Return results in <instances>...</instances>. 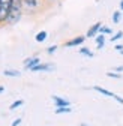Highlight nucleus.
Wrapping results in <instances>:
<instances>
[{
  "mask_svg": "<svg viewBox=\"0 0 123 126\" xmlns=\"http://www.w3.org/2000/svg\"><path fill=\"white\" fill-rule=\"evenodd\" d=\"M23 15H24V11H23V6H21V2L20 0H12V6H11V11H9V17H8L6 24L14 26V24L20 23Z\"/></svg>",
  "mask_w": 123,
  "mask_h": 126,
  "instance_id": "obj_1",
  "label": "nucleus"
},
{
  "mask_svg": "<svg viewBox=\"0 0 123 126\" xmlns=\"http://www.w3.org/2000/svg\"><path fill=\"white\" fill-rule=\"evenodd\" d=\"M20 2H21L24 14L33 15V14H38V12L42 11L45 0H20Z\"/></svg>",
  "mask_w": 123,
  "mask_h": 126,
  "instance_id": "obj_2",
  "label": "nucleus"
},
{
  "mask_svg": "<svg viewBox=\"0 0 123 126\" xmlns=\"http://www.w3.org/2000/svg\"><path fill=\"white\" fill-rule=\"evenodd\" d=\"M11 6H12V0H0V26L6 24Z\"/></svg>",
  "mask_w": 123,
  "mask_h": 126,
  "instance_id": "obj_3",
  "label": "nucleus"
},
{
  "mask_svg": "<svg viewBox=\"0 0 123 126\" xmlns=\"http://www.w3.org/2000/svg\"><path fill=\"white\" fill-rule=\"evenodd\" d=\"M93 90L98 92V93H101V94H104V96H107V98H111V99L117 101L119 104L123 105V98L119 96V94H116V93H113V92H110V90H107V89H104V87H101V86H93Z\"/></svg>",
  "mask_w": 123,
  "mask_h": 126,
  "instance_id": "obj_4",
  "label": "nucleus"
},
{
  "mask_svg": "<svg viewBox=\"0 0 123 126\" xmlns=\"http://www.w3.org/2000/svg\"><path fill=\"white\" fill-rule=\"evenodd\" d=\"M54 69H56V65H53V63H39V65L33 66L30 71L32 72H51Z\"/></svg>",
  "mask_w": 123,
  "mask_h": 126,
  "instance_id": "obj_5",
  "label": "nucleus"
},
{
  "mask_svg": "<svg viewBox=\"0 0 123 126\" xmlns=\"http://www.w3.org/2000/svg\"><path fill=\"white\" fill-rule=\"evenodd\" d=\"M84 41H86V36L80 35V36H75V38L69 39L68 42H65V47H68V48H72V47H80V45L84 44Z\"/></svg>",
  "mask_w": 123,
  "mask_h": 126,
  "instance_id": "obj_6",
  "label": "nucleus"
},
{
  "mask_svg": "<svg viewBox=\"0 0 123 126\" xmlns=\"http://www.w3.org/2000/svg\"><path fill=\"white\" fill-rule=\"evenodd\" d=\"M101 26H102V23H95L92 27H89V30H87V33H86V38H96L98 35H99V29H101Z\"/></svg>",
  "mask_w": 123,
  "mask_h": 126,
  "instance_id": "obj_7",
  "label": "nucleus"
},
{
  "mask_svg": "<svg viewBox=\"0 0 123 126\" xmlns=\"http://www.w3.org/2000/svg\"><path fill=\"white\" fill-rule=\"evenodd\" d=\"M51 99H53V102H54L56 108H59V107H71V102H69L68 99L62 98V96H57V94H53Z\"/></svg>",
  "mask_w": 123,
  "mask_h": 126,
  "instance_id": "obj_8",
  "label": "nucleus"
},
{
  "mask_svg": "<svg viewBox=\"0 0 123 126\" xmlns=\"http://www.w3.org/2000/svg\"><path fill=\"white\" fill-rule=\"evenodd\" d=\"M39 63H41V59H39V57H29V59L24 60V69L30 71L33 66L39 65Z\"/></svg>",
  "mask_w": 123,
  "mask_h": 126,
  "instance_id": "obj_9",
  "label": "nucleus"
},
{
  "mask_svg": "<svg viewBox=\"0 0 123 126\" xmlns=\"http://www.w3.org/2000/svg\"><path fill=\"white\" fill-rule=\"evenodd\" d=\"M95 41H96V47H98V50H102L104 47H105V35H102V33H99L96 38H95Z\"/></svg>",
  "mask_w": 123,
  "mask_h": 126,
  "instance_id": "obj_10",
  "label": "nucleus"
},
{
  "mask_svg": "<svg viewBox=\"0 0 123 126\" xmlns=\"http://www.w3.org/2000/svg\"><path fill=\"white\" fill-rule=\"evenodd\" d=\"M3 75L5 77H11V78H17V77L21 75V72L17 71V69H5L3 71Z\"/></svg>",
  "mask_w": 123,
  "mask_h": 126,
  "instance_id": "obj_11",
  "label": "nucleus"
},
{
  "mask_svg": "<svg viewBox=\"0 0 123 126\" xmlns=\"http://www.w3.org/2000/svg\"><path fill=\"white\" fill-rule=\"evenodd\" d=\"M48 38V33L45 30H41V32H38L36 33V36H35V39H36V42H44L45 39Z\"/></svg>",
  "mask_w": 123,
  "mask_h": 126,
  "instance_id": "obj_12",
  "label": "nucleus"
},
{
  "mask_svg": "<svg viewBox=\"0 0 123 126\" xmlns=\"http://www.w3.org/2000/svg\"><path fill=\"white\" fill-rule=\"evenodd\" d=\"M122 17H123V12L119 9V11H114L113 12V23L114 24H119L120 23V20H122Z\"/></svg>",
  "mask_w": 123,
  "mask_h": 126,
  "instance_id": "obj_13",
  "label": "nucleus"
},
{
  "mask_svg": "<svg viewBox=\"0 0 123 126\" xmlns=\"http://www.w3.org/2000/svg\"><path fill=\"white\" fill-rule=\"evenodd\" d=\"M71 111H72L71 107H59V108L54 110L56 114H68V113H71Z\"/></svg>",
  "mask_w": 123,
  "mask_h": 126,
  "instance_id": "obj_14",
  "label": "nucleus"
},
{
  "mask_svg": "<svg viewBox=\"0 0 123 126\" xmlns=\"http://www.w3.org/2000/svg\"><path fill=\"white\" fill-rule=\"evenodd\" d=\"M78 51H80V54H83V56H86V57H90V59L95 56V54H93V51H92V50H89L87 47H81V48H80Z\"/></svg>",
  "mask_w": 123,
  "mask_h": 126,
  "instance_id": "obj_15",
  "label": "nucleus"
},
{
  "mask_svg": "<svg viewBox=\"0 0 123 126\" xmlns=\"http://www.w3.org/2000/svg\"><path fill=\"white\" fill-rule=\"evenodd\" d=\"M24 104V101L23 99H17V101H14L11 105H9V110H11V111H14V110H17V108H20L21 105Z\"/></svg>",
  "mask_w": 123,
  "mask_h": 126,
  "instance_id": "obj_16",
  "label": "nucleus"
},
{
  "mask_svg": "<svg viewBox=\"0 0 123 126\" xmlns=\"http://www.w3.org/2000/svg\"><path fill=\"white\" fill-rule=\"evenodd\" d=\"M122 38H123V32H122V30H119V32H116V33L110 38V41H111V42H116V41H120Z\"/></svg>",
  "mask_w": 123,
  "mask_h": 126,
  "instance_id": "obj_17",
  "label": "nucleus"
},
{
  "mask_svg": "<svg viewBox=\"0 0 123 126\" xmlns=\"http://www.w3.org/2000/svg\"><path fill=\"white\" fill-rule=\"evenodd\" d=\"M99 33H102V35H111V33H113V30H111L110 27H107V26H101Z\"/></svg>",
  "mask_w": 123,
  "mask_h": 126,
  "instance_id": "obj_18",
  "label": "nucleus"
},
{
  "mask_svg": "<svg viewBox=\"0 0 123 126\" xmlns=\"http://www.w3.org/2000/svg\"><path fill=\"white\" fill-rule=\"evenodd\" d=\"M107 77H110V78H122V74H119V72H107Z\"/></svg>",
  "mask_w": 123,
  "mask_h": 126,
  "instance_id": "obj_19",
  "label": "nucleus"
},
{
  "mask_svg": "<svg viewBox=\"0 0 123 126\" xmlns=\"http://www.w3.org/2000/svg\"><path fill=\"white\" fill-rule=\"evenodd\" d=\"M57 48H59L57 45H51V47H48V48H47V53H48V54H54V53L57 51Z\"/></svg>",
  "mask_w": 123,
  "mask_h": 126,
  "instance_id": "obj_20",
  "label": "nucleus"
},
{
  "mask_svg": "<svg viewBox=\"0 0 123 126\" xmlns=\"http://www.w3.org/2000/svg\"><path fill=\"white\" fill-rule=\"evenodd\" d=\"M114 50H116V51H119V53H120V51H123V45H122V44H116Z\"/></svg>",
  "mask_w": 123,
  "mask_h": 126,
  "instance_id": "obj_21",
  "label": "nucleus"
},
{
  "mask_svg": "<svg viewBox=\"0 0 123 126\" xmlns=\"http://www.w3.org/2000/svg\"><path fill=\"white\" fill-rule=\"evenodd\" d=\"M18 125H21V119H15L12 122V126H18Z\"/></svg>",
  "mask_w": 123,
  "mask_h": 126,
  "instance_id": "obj_22",
  "label": "nucleus"
},
{
  "mask_svg": "<svg viewBox=\"0 0 123 126\" xmlns=\"http://www.w3.org/2000/svg\"><path fill=\"white\" fill-rule=\"evenodd\" d=\"M114 71H116V72H119V74H120V72H123V65H122V66H117Z\"/></svg>",
  "mask_w": 123,
  "mask_h": 126,
  "instance_id": "obj_23",
  "label": "nucleus"
},
{
  "mask_svg": "<svg viewBox=\"0 0 123 126\" xmlns=\"http://www.w3.org/2000/svg\"><path fill=\"white\" fill-rule=\"evenodd\" d=\"M120 11L123 12V0H120Z\"/></svg>",
  "mask_w": 123,
  "mask_h": 126,
  "instance_id": "obj_24",
  "label": "nucleus"
},
{
  "mask_svg": "<svg viewBox=\"0 0 123 126\" xmlns=\"http://www.w3.org/2000/svg\"><path fill=\"white\" fill-rule=\"evenodd\" d=\"M47 3H54V2H57V0H45Z\"/></svg>",
  "mask_w": 123,
  "mask_h": 126,
  "instance_id": "obj_25",
  "label": "nucleus"
},
{
  "mask_svg": "<svg viewBox=\"0 0 123 126\" xmlns=\"http://www.w3.org/2000/svg\"><path fill=\"white\" fill-rule=\"evenodd\" d=\"M3 92H5V87H3V86H0V93H3Z\"/></svg>",
  "mask_w": 123,
  "mask_h": 126,
  "instance_id": "obj_26",
  "label": "nucleus"
},
{
  "mask_svg": "<svg viewBox=\"0 0 123 126\" xmlns=\"http://www.w3.org/2000/svg\"><path fill=\"white\" fill-rule=\"evenodd\" d=\"M81 126H89V125H86V123H83V125H81Z\"/></svg>",
  "mask_w": 123,
  "mask_h": 126,
  "instance_id": "obj_27",
  "label": "nucleus"
},
{
  "mask_svg": "<svg viewBox=\"0 0 123 126\" xmlns=\"http://www.w3.org/2000/svg\"><path fill=\"white\" fill-rule=\"evenodd\" d=\"M120 54H122V56H123V51H120Z\"/></svg>",
  "mask_w": 123,
  "mask_h": 126,
  "instance_id": "obj_28",
  "label": "nucleus"
}]
</instances>
